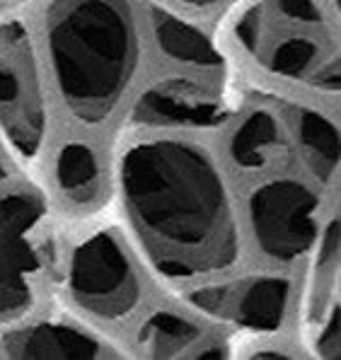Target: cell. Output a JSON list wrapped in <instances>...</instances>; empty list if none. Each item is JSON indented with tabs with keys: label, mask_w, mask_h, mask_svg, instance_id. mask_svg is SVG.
<instances>
[{
	"label": "cell",
	"mask_w": 341,
	"mask_h": 360,
	"mask_svg": "<svg viewBox=\"0 0 341 360\" xmlns=\"http://www.w3.org/2000/svg\"><path fill=\"white\" fill-rule=\"evenodd\" d=\"M339 278V218H332L324 228L320 257L315 269V290H312V312L329 300V288H337Z\"/></svg>",
	"instance_id": "2e32d148"
},
{
	"label": "cell",
	"mask_w": 341,
	"mask_h": 360,
	"mask_svg": "<svg viewBox=\"0 0 341 360\" xmlns=\"http://www.w3.org/2000/svg\"><path fill=\"white\" fill-rule=\"evenodd\" d=\"M0 131L22 160L37 158L46 138L39 70L20 20L0 25Z\"/></svg>",
	"instance_id": "277c9868"
},
{
	"label": "cell",
	"mask_w": 341,
	"mask_h": 360,
	"mask_svg": "<svg viewBox=\"0 0 341 360\" xmlns=\"http://www.w3.org/2000/svg\"><path fill=\"white\" fill-rule=\"evenodd\" d=\"M283 146V131L278 119L266 109H257L240 124L230 141L233 162L242 169H264Z\"/></svg>",
	"instance_id": "4fadbf2b"
},
{
	"label": "cell",
	"mask_w": 341,
	"mask_h": 360,
	"mask_svg": "<svg viewBox=\"0 0 341 360\" xmlns=\"http://www.w3.org/2000/svg\"><path fill=\"white\" fill-rule=\"evenodd\" d=\"M317 196L295 179L262 184L250 198V215L262 252L276 262H295L315 242Z\"/></svg>",
	"instance_id": "52a82bcc"
},
{
	"label": "cell",
	"mask_w": 341,
	"mask_h": 360,
	"mask_svg": "<svg viewBox=\"0 0 341 360\" xmlns=\"http://www.w3.org/2000/svg\"><path fill=\"white\" fill-rule=\"evenodd\" d=\"M302 162L320 181H329L339 167V131L332 119L320 112L300 109L295 116Z\"/></svg>",
	"instance_id": "5bb4252c"
},
{
	"label": "cell",
	"mask_w": 341,
	"mask_h": 360,
	"mask_svg": "<svg viewBox=\"0 0 341 360\" xmlns=\"http://www.w3.org/2000/svg\"><path fill=\"white\" fill-rule=\"evenodd\" d=\"M46 27L65 107L85 124H100L124 97L139 63L129 0H56Z\"/></svg>",
	"instance_id": "7a4b0ae2"
},
{
	"label": "cell",
	"mask_w": 341,
	"mask_h": 360,
	"mask_svg": "<svg viewBox=\"0 0 341 360\" xmlns=\"http://www.w3.org/2000/svg\"><path fill=\"white\" fill-rule=\"evenodd\" d=\"M68 283L75 302L102 319L126 317L141 300L136 271L112 232H97L75 249Z\"/></svg>",
	"instance_id": "8992f818"
},
{
	"label": "cell",
	"mask_w": 341,
	"mask_h": 360,
	"mask_svg": "<svg viewBox=\"0 0 341 360\" xmlns=\"http://www.w3.org/2000/svg\"><path fill=\"white\" fill-rule=\"evenodd\" d=\"M315 348L322 358H329V360L341 358V314H339L337 302L332 304L329 314L324 317L322 329H320V334H317Z\"/></svg>",
	"instance_id": "e0dca14e"
},
{
	"label": "cell",
	"mask_w": 341,
	"mask_h": 360,
	"mask_svg": "<svg viewBox=\"0 0 341 360\" xmlns=\"http://www.w3.org/2000/svg\"><path fill=\"white\" fill-rule=\"evenodd\" d=\"M235 37L269 73L317 90H339L337 37L317 0H255L235 20Z\"/></svg>",
	"instance_id": "3957f363"
},
{
	"label": "cell",
	"mask_w": 341,
	"mask_h": 360,
	"mask_svg": "<svg viewBox=\"0 0 341 360\" xmlns=\"http://www.w3.org/2000/svg\"><path fill=\"white\" fill-rule=\"evenodd\" d=\"M235 107V99L223 90L186 77H167L150 85L139 97L131 121L139 126L211 129L230 119Z\"/></svg>",
	"instance_id": "9c48e42d"
},
{
	"label": "cell",
	"mask_w": 341,
	"mask_h": 360,
	"mask_svg": "<svg viewBox=\"0 0 341 360\" xmlns=\"http://www.w3.org/2000/svg\"><path fill=\"white\" fill-rule=\"evenodd\" d=\"M179 3H184V5H196V8H201V5H213V3H221V0H179Z\"/></svg>",
	"instance_id": "ac0fdd59"
},
{
	"label": "cell",
	"mask_w": 341,
	"mask_h": 360,
	"mask_svg": "<svg viewBox=\"0 0 341 360\" xmlns=\"http://www.w3.org/2000/svg\"><path fill=\"white\" fill-rule=\"evenodd\" d=\"M150 18L157 46L169 58H177L181 63L201 65V68H221L225 63L223 53L213 46L211 39L186 20L177 18L174 13H167L162 8H153Z\"/></svg>",
	"instance_id": "7c38bea8"
},
{
	"label": "cell",
	"mask_w": 341,
	"mask_h": 360,
	"mask_svg": "<svg viewBox=\"0 0 341 360\" xmlns=\"http://www.w3.org/2000/svg\"><path fill=\"white\" fill-rule=\"evenodd\" d=\"M139 343L150 358H223L218 346H203L196 324L172 312H157L143 324Z\"/></svg>",
	"instance_id": "8fae6325"
},
{
	"label": "cell",
	"mask_w": 341,
	"mask_h": 360,
	"mask_svg": "<svg viewBox=\"0 0 341 360\" xmlns=\"http://www.w3.org/2000/svg\"><path fill=\"white\" fill-rule=\"evenodd\" d=\"M290 283L281 276H250L186 292L194 309L252 331H274L283 322Z\"/></svg>",
	"instance_id": "ba28073f"
},
{
	"label": "cell",
	"mask_w": 341,
	"mask_h": 360,
	"mask_svg": "<svg viewBox=\"0 0 341 360\" xmlns=\"http://www.w3.org/2000/svg\"><path fill=\"white\" fill-rule=\"evenodd\" d=\"M56 176L60 191L75 206L95 201L100 193V162L95 153L82 143H68L58 153Z\"/></svg>",
	"instance_id": "9a60e30c"
},
{
	"label": "cell",
	"mask_w": 341,
	"mask_h": 360,
	"mask_svg": "<svg viewBox=\"0 0 341 360\" xmlns=\"http://www.w3.org/2000/svg\"><path fill=\"white\" fill-rule=\"evenodd\" d=\"M121 191L139 245L167 278H196L240 252L230 193L211 155L181 141H146L121 160Z\"/></svg>",
	"instance_id": "6da1fadb"
},
{
	"label": "cell",
	"mask_w": 341,
	"mask_h": 360,
	"mask_svg": "<svg viewBox=\"0 0 341 360\" xmlns=\"http://www.w3.org/2000/svg\"><path fill=\"white\" fill-rule=\"evenodd\" d=\"M46 206L37 193L0 196V314L20 312L32 302L41 271V228Z\"/></svg>",
	"instance_id": "5b68a950"
},
{
	"label": "cell",
	"mask_w": 341,
	"mask_h": 360,
	"mask_svg": "<svg viewBox=\"0 0 341 360\" xmlns=\"http://www.w3.org/2000/svg\"><path fill=\"white\" fill-rule=\"evenodd\" d=\"M10 358L22 360H90L102 356V343L70 324H34L13 331L3 341Z\"/></svg>",
	"instance_id": "30bf717a"
},
{
	"label": "cell",
	"mask_w": 341,
	"mask_h": 360,
	"mask_svg": "<svg viewBox=\"0 0 341 360\" xmlns=\"http://www.w3.org/2000/svg\"><path fill=\"white\" fill-rule=\"evenodd\" d=\"M5 174V172H3V167H0V176H3Z\"/></svg>",
	"instance_id": "d6986e66"
}]
</instances>
